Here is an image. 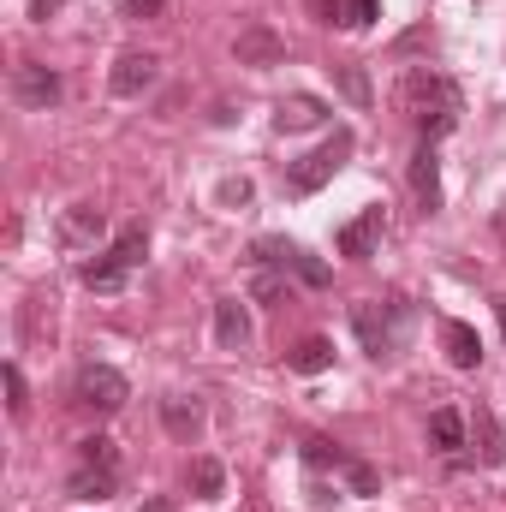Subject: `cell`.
<instances>
[{
	"label": "cell",
	"instance_id": "6",
	"mask_svg": "<svg viewBox=\"0 0 506 512\" xmlns=\"http://www.w3.org/2000/svg\"><path fill=\"white\" fill-rule=\"evenodd\" d=\"M126 399H131V382L114 364H90L78 376V405H90V411H120Z\"/></svg>",
	"mask_w": 506,
	"mask_h": 512
},
{
	"label": "cell",
	"instance_id": "32",
	"mask_svg": "<svg viewBox=\"0 0 506 512\" xmlns=\"http://www.w3.org/2000/svg\"><path fill=\"white\" fill-rule=\"evenodd\" d=\"M60 6H66V0H30V18H54Z\"/></svg>",
	"mask_w": 506,
	"mask_h": 512
},
{
	"label": "cell",
	"instance_id": "4",
	"mask_svg": "<svg viewBox=\"0 0 506 512\" xmlns=\"http://www.w3.org/2000/svg\"><path fill=\"white\" fill-rule=\"evenodd\" d=\"M346 155H352V131H334L322 149H310V155H304V161L286 173V191H292V197H310V191H322V185H328V179L346 167Z\"/></svg>",
	"mask_w": 506,
	"mask_h": 512
},
{
	"label": "cell",
	"instance_id": "9",
	"mask_svg": "<svg viewBox=\"0 0 506 512\" xmlns=\"http://www.w3.org/2000/svg\"><path fill=\"white\" fill-rule=\"evenodd\" d=\"M155 78H161V60L155 54H120L114 72H108V90L114 96H143V90H155Z\"/></svg>",
	"mask_w": 506,
	"mask_h": 512
},
{
	"label": "cell",
	"instance_id": "29",
	"mask_svg": "<svg viewBox=\"0 0 506 512\" xmlns=\"http://www.w3.org/2000/svg\"><path fill=\"white\" fill-rule=\"evenodd\" d=\"M221 203H251V179H227L221 185Z\"/></svg>",
	"mask_w": 506,
	"mask_h": 512
},
{
	"label": "cell",
	"instance_id": "33",
	"mask_svg": "<svg viewBox=\"0 0 506 512\" xmlns=\"http://www.w3.org/2000/svg\"><path fill=\"white\" fill-rule=\"evenodd\" d=\"M495 316H501V328H506V298H495Z\"/></svg>",
	"mask_w": 506,
	"mask_h": 512
},
{
	"label": "cell",
	"instance_id": "28",
	"mask_svg": "<svg viewBox=\"0 0 506 512\" xmlns=\"http://www.w3.org/2000/svg\"><path fill=\"white\" fill-rule=\"evenodd\" d=\"M292 268H298V280H304V286H328V268H322V262H316V256H292Z\"/></svg>",
	"mask_w": 506,
	"mask_h": 512
},
{
	"label": "cell",
	"instance_id": "24",
	"mask_svg": "<svg viewBox=\"0 0 506 512\" xmlns=\"http://www.w3.org/2000/svg\"><path fill=\"white\" fill-rule=\"evenodd\" d=\"M292 245H280V239H256V262H262V268H292Z\"/></svg>",
	"mask_w": 506,
	"mask_h": 512
},
{
	"label": "cell",
	"instance_id": "22",
	"mask_svg": "<svg viewBox=\"0 0 506 512\" xmlns=\"http://www.w3.org/2000/svg\"><path fill=\"white\" fill-rule=\"evenodd\" d=\"M78 465H120V447L108 435H90V441H78Z\"/></svg>",
	"mask_w": 506,
	"mask_h": 512
},
{
	"label": "cell",
	"instance_id": "31",
	"mask_svg": "<svg viewBox=\"0 0 506 512\" xmlns=\"http://www.w3.org/2000/svg\"><path fill=\"white\" fill-rule=\"evenodd\" d=\"M256 298H268V304H274V298H286V286H280L274 274H256Z\"/></svg>",
	"mask_w": 506,
	"mask_h": 512
},
{
	"label": "cell",
	"instance_id": "5",
	"mask_svg": "<svg viewBox=\"0 0 506 512\" xmlns=\"http://www.w3.org/2000/svg\"><path fill=\"white\" fill-rule=\"evenodd\" d=\"M60 96H66V78H60L54 66H42V60H24V66H12V102H18V108H36V114H48Z\"/></svg>",
	"mask_w": 506,
	"mask_h": 512
},
{
	"label": "cell",
	"instance_id": "21",
	"mask_svg": "<svg viewBox=\"0 0 506 512\" xmlns=\"http://www.w3.org/2000/svg\"><path fill=\"white\" fill-rule=\"evenodd\" d=\"M191 483H197V495H203V501H221V489H227V471H221L215 459H197V465H191Z\"/></svg>",
	"mask_w": 506,
	"mask_h": 512
},
{
	"label": "cell",
	"instance_id": "19",
	"mask_svg": "<svg viewBox=\"0 0 506 512\" xmlns=\"http://www.w3.org/2000/svg\"><path fill=\"white\" fill-rule=\"evenodd\" d=\"M429 441H435V447H441V453H459V447H465V417H459V411H447V405H441V411H435V417H429Z\"/></svg>",
	"mask_w": 506,
	"mask_h": 512
},
{
	"label": "cell",
	"instance_id": "17",
	"mask_svg": "<svg viewBox=\"0 0 506 512\" xmlns=\"http://www.w3.org/2000/svg\"><path fill=\"white\" fill-rule=\"evenodd\" d=\"M161 423H167L173 441H191L203 429V405L197 399H161Z\"/></svg>",
	"mask_w": 506,
	"mask_h": 512
},
{
	"label": "cell",
	"instance_id": "7",
	"mask_svg": "<svg viewBox=\"0 0 506 512\" xmlns=\"http://www.w3.org/2000/svg\"><path fill=\"white\" fill-rule=\"evenodd\" d=\"M102 233H108L102 203H72V209L60 215V245H66V251H90Z\"/></svg>",
	"mask_w": 506,
	"mask_h": 512
},
{
	"label": "cell",
	"instance_id": "26",
	"mask_svg": "<svg viewBox=\"0 0 506 512\" xmlns=\"http://www.w3.org/2000/svg\"><path fill=\"white\" fill-rule=\"evenodd\" d=\"M340 90H346L358 108H370V78H364L358 66H340Z\"/></svg>",
	"mask_w": 506,
	"mask_h": 512
},
{
	"label": "cell",
	"instance_id": "27",
	"mask_svg": "<svg viewBox=\"0 0 506 512\" xmlns=\"http://www.w3.org/2000/svg\"><path fill=\"white\" fill-rule=\"evenodd\" d=\"M346 483H352V495H376V489H381V477L364 465V459H352V465H346Z\"/></svg>",
	"mask_w": 506,
	"mask_h": 512
},
{
	"label": "cell",
	"instance_id": "11",
	"mask_svg": "<svg viewBox=\"0 0 506 512\" xmlns=\"http://www.w3.org/2000/svg\"><path fill=\"white\" fill-rule=\"evenodd\" d=\"M66 495L72 501H108V495H120V465H72Z\"/></svg>",
	"mask_w": 506,
	"mask_h": 512
},
{
	"label": "cell",
	"instance_id": "25",
	"mask_svg": "<svg viewBox=\"0 0 506 512\" xmlns=\"http://www.w3.org/2000/svg\"><path fill=\"white\" fill-rule=\"evenodd\" d=\"M6 405H12V417L30 411V387H24V376H18V364H6Z\"/></svg>",
	"mask_w": 506,
	"mask_h": 512
},
{
	"label": "cell",
	"instance_id": "1",
	"mask_svg": "<svg viewBox=\"0 0 506 512\" xmlns=\"http://www.w3.org/2000/svg\"><path fill=\"white\" fill-rule=\"evenodd\" d=\"M405 108L423 120V137L435 143L441 131H453V120H459V90L447 78H435V72H411L405 78Z\"/></svg>",
	"mask_w": 506,
	"mask_h": 512
},
{
	"label": "cell",
	"instance_id": "2",
	"mask_svg": "<svg viewBox=\"0 0 506 512\" xmlns=\"http://www.w3.org/2000/svg\"><path fill=\"white\" fill-rule=\"evenodd\" d=\"M143 251H149V233H143V227H126L96 262H84V286H90V292H120L126 274L143 262Z\"/></svg>",
	"mask_w": 506,
	"mask_h": 512
},
{
	"label": "cell",
	"instance_id": "16",
	"mask_svg": "<svg viewBox=\"0 0 506 512\" xmlns=\"http://www.w3.org/2000/svg\"><path fill=\"white\" fill-rule=\"evenodd\" d=\"M328 364H334V340H322V334H310V340H298L286 352V370L292 376H322Z\"/></svg>",
	"mask_w": 506,
	"mask_h": 512
},
{
	"label": "cell",
	"instance_id": "14",
	"mask_svg": "<svg viewBox=\"0 0 506 512\" xmlns=\"http://www.w3.org/2000/svg\"><path fill=\"white\" fill-rule=\"evenodd\" d=\"M215 340H221V352H245L251 346V316H245L239 298H221L215 304Z\"/></svg>",
	"mask_w": 506,
	"mask_h": 512
},
{
	"label": "cell",
	"instance_id": "30",
	"mask_svg": "<svg viewBox=\"0 0 506 512\" xmlns=\"http://www.w3.org/2000/svg\"><path fill=\"white\" fill-rule=\"evenodd\" d=\"M167 0H126V18H161Z\"/></svg>",
	"mask_w": 506,
	"mask_h": 512
},
{
	"label": "cell",
	"instance_id": "23",
	"mask_svg": "<svg viewBox=\"0 0 506 512\" xmlns=\"http://www.w3.org/2000/svg\"><path fill=\"white\" fill-rule=\"evenodd\" d=\"M376 12H381L376 0H346L334 18H340V24H352V30H370V24H376Z\"/></svg>",
	"mask_w": 506,
	"mask_h": 512
},
{
	"label": "cell",
	"instance_id": "13",
	"mask_svg": "<svg viewBox=\"0 0 506 512\" xmlns=\"http://www.w3.org/2000/svg\"><path fill=\"white\" fill-rule=\"evenodd\" d=\"M411 191H417V203L435 215L441 209V161H435V143H423L417 155H411Z\"/></svg>",
	"mask_w": 506,
	"mask_h": 512
},
{
	"label": "cell",
	"instance_id": "12",
	"mask_svg": "<svg viewBox=\"0 0 506 512\" xmlns=\"http://www.w3.org/2000/svg\"><path fill=\"white\" fill-rule=\"evenodd\" d=\"M381 245V209H364L358 221H346L340 227V256H352V262H370Z\"/></svg>",
	"mask_w": 506,
	"mask_h": 512
},
{
	"label": "cell",
	"instance_id": "10",
	"mask_svg": "<svg viewBox=\"0 0 506 512\" xmlns=\"http://www.w3.org/2000/svg\"><path fill=\"white\" fill-rule=\"evenodd\" d=\"M441 352H447L453 370H477V364H483V340H477V328L459 322V316L441 322Z\"/></svg>",
	"mask_w": 506,
	"mask_h": 512
},
{
	"label": "cell",
	"instance_id": "8",
	"mask_svg": "<svg viewBox=\"0 0 506 512\" xmlns=\"http://www.w3.org/2000/svg\"><path fill=\"white\" fill-rule=\"evenodd\" d=\"M233 60H239V66H256V72H262V66H280V60H286V42H280L268 24H245L239 42H233Z\"/></svg>",
	"mask_w": 506,
	"mask_h": 512
},
{
	"label": "cell",
	"instance_id": "3",
	"mask_svg": "<svg viewBox=\"0 0 506 512\" xmlns=\"http://www.w3.org/2000/svg\"><path fill=\"white\" fill-rule=\"evenodd\" d=\"M405 322H411V310H405L399 298H387V304H358V310H352V328H358V340H364L370 358H393V352H399Z\"/></svg>",
	"mask_w": 506,
	"mask_h": 512
},
{
	"label": "cell",
	"instance_id": "18",
	"mask_svg": "<svg viewBox=\"0 0 506 512\" xmlns=\"http://www.w3.org/2000/svg\"><path fill=\"white\" fill-rule=\"evenodd\" d=\"M471 429H477V447H483V465H506V429H501V417H495L489 405H477V417H471Z\"/></svg>",
	"mask_w": 506,
	"mask_h": 512
},
{
	"label": "cell",
	"instance_id": "15",
	"mask_svg": "<svg viewBox=\"0 0 506 512\" xmlns=\"http://www.w3.org/2000/svg\"><path fill=\"white\" fill-rule=\"evenodd\" d=\"M328 120V108L316 102V96H286L280 108H274V131H316Z\"/></svg>",
	"mask_w": 506,
	"mask_h": 512
},
{
	"label": "cell",
	"instance_id": "20",
	"mask_svg": "<svg viewBox=\"0 0 506 512\" xmlns=\"http://www.w3.org/2000/svg\"><path fill=\"white\" fill-rule=\"evenodd\" d=\"M304 465H316V471H340V477H346V465H352V453H340L334 441H322V435H310V441H304Z\"/></svg>",
	"mask_w": 506,
	"mask_h": 512
}]
</instances>
